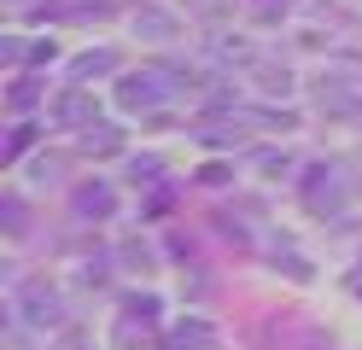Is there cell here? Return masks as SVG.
Instances as JSON below:
<instances>
[{
    "instance_id": "8fae6325",
    "label": "cell",
    "mask_w": 362,
    "mask_h": 350,
    "mask_svg": "<svg viewBox=\"0 0 362 350\" xmlns=\"http://www.w3.org/2000/svg\"><path fill=\"white\" fill-rule=\"evenodd\" d=\"M117 146H123L117 123H94V129H82V152H117Z\"/></svg>"
},
{
    "instance_id": "9a60e30c",
    "label": "cell",
    "mask_w": 362,
    "mask_h": 350,
    "mask_svg": "<svg viewBox=\"0 0 362 350\" xmlns=\"http://www.w3.org/2000/svg\"><path fill=\"white\" fill-rule=\"evenodd\" d=\"M117 257H123V263H152V251H146V245H134V240H129Z\"/></svg>"
},
{
    "instance_id": "52a82bcc",
    "label": "cell",
    "mask_w": 362,
    "mask_h": 350,
    "mask_svg": "<svg viewBox=\"0 0 362 350\" xmlns=\"http://www.w3.org/2000/svg\"><path fill=\"white\" fill-rule=\"evenodd\" d=\"M105 70H117V53H111V47H94V53H76L71 59V82L88 88V76H105Z\"/></svg>"
},
{
    "instance_id": "3957f363",
    "label": "cell",
    "mask_w": 362,
    "mask_h": 350,
    "mask_svg": "<svg viewBox=\"0 0 362 350\" xmlns=\"http://www.w3.org/2000/svg\"><path fill=\"white\" fill-rule=\"evenodd\" d=\"M164 100H170L164 70H129V76L117 82V105H123V111H158Z\"/></svg>"
},
{
    "instance_id": "4fadbf2b",
    "label": "cell",
    "mask_w": 362,
    "mask_h": 350,
    "mask_svg": "<svg viewBox=\"0 0 362 350\" xmlns=\"http://www.w3.org/2000/svg\"><path fill=\"white\" fill-rule=\"evenodd\" d=\"M41 93H47V88H41L35 76H18V82L6 88V105H12V111H30V105L41 100Z\"/></svg>"
},
{
    "instance_id": "9c48e42d",
    "label": "cell",
    "mask_w": 362,
    "mask_h": 350,
    "mask_svg": "<svg viewBox=\"0 0 362 350\" xmlns=\"http://www.w3.org/2000/svg\"><path fill=\"white\" fill-rule=\"evenodd\" d=\"M211 344H216V333L205 321H175L170 327V350H211Z\"/></svg>"
},
{
    "instance_id": "5bb4252c",
    "label": "cell",
    "mask_w": 362,
    "mask_h": 350,
    "mask_svg": "<svg viewBox=\"0 0 362 350\" xmlns=\"http://www.w3.org/2000/svg\"><path fill=\"white\" fill-rule=\"evenodd\" d=\"M6 228L24 233V204H18V199H6Z\"/></svg>"
},
{
    "instance_id": "6da1fadb",
    "label": "cell",
    "mask_w": 362,
    "mask_h": 350,
    "mask_svg": "<svg viewBox=\"0 0 362 350\" xmlns=\"http://www.w3.org/2000/svg\"><path fill=\"white\" fill-rule=\"evenodd\" d=\"M298 199L315 216H333V210H345V199H351V175L339 170V163H310L304 181H298Z\"/></svg>"
},
{
    "instance_id": "30bf717a",
    "label": "cell",
    "mask_w": 362,
    "mask_h": 350,
    "mask_svg": "<svg viewBox=\"0 0 362 350\" xmlns=\"http://www.w3.org/2000/svg\"><path fill=\"white\" fill-rule=\"evenodd\" d=\"M117 350H152V321L123 315V321H117Z\"/></svg>"
},
{
    "instance_id": "277c9868",
    "label": "cell",
    "mask_w": 362,
    "mask_h": 350,
    "mask_svg": "<svg viewBox=\"0 0 362 350\" xmlns=\"http://www.w3.org/2000/svg\"><path fill=\"white\" fill-rule=\"evenodd\" d=\"M18 315H24L30 327H53L64 315V303H59V292L47 286V280H24V286H18Z\"/></svg>"
},
{
    "instance_id": "7c38bea8",
    "label": "cell",
    "mask_w": 362,
    "mask_h": 350,
    "mask_svg": "<svg viewBox=\"0 0 362 350\" xmlns=\"http://www.w3.org/2000/svg\"><path fill=\"white\" fill-rule=\"evenodd\" d=\"M257 88L269 93V100H286V93H292V70H286V64H281V70H275V64H257Z\"/></svg>"
},
{
    "instance_id": "5b68a950",
    "label": "cell",
    "mask_w": 362,
    "mask_h": 350,
    "mask_svg": "<svg viewBox=\"0 0 362 350\" xmlns=\"http://www.w3.org/2000/svg\"><path fill=\"white\" fill-rule=\"evenodd\" d=\"M322 111L327 117H362V93L351 88V76H322Z\"/></svg>"
},
{
    "instance_id": "8992f818",
    "label": "cell",
    "mask_w": 362,
    "mask_h": 350,
    "mask_svg": "<svg viewBox=\"0 0 362 350\" xmlns=\"http://www.w3.org/2000/svg\"><path fill=\"white\" fill-rule=\"evenodd\" d=\"M129 23H134V35H146V41H170V35H181V18L164 12V6H141Z\"/></svg>"
},
{
    "instance_id": "ba28073f",
    "label": "cell",
    "mask_w": 362,
    "mask_h": 350,
    "mask_svg": "<svg viewBox=\"0 0 362 350\" xmlns=\"http://www.w3.org/2000/svg\"><path fill=\"white\" fill-rule=\"evenodd\" d=\"M76 210L82 216H111V210H117V193H111L105 181H88V187H76Z\"/></svg>"
},
{
    "instance_id": "7a4b0ae2",
    "label": "cell",
    "mask_w": 362,
    "mask_h": 350,
    "mask_svg": "<svg viewBox=\"0 0 362 350\" xmlns=\"http://www.w3.org/2000/svg\"><path fill=\"white\" fill-rule=\"evenodd\" d=\"M100 100H94V88H82V82H64L53 100H47V123L53 129H94L100 123Z\"/></svg>"
},
{
    "instance_id": "2e32d148",
    "label": "cell",
    "mask_w": 362,
    "mask_h": 350,
    "mask_svg": "<svg viewBox=\"0 0 362 350\" xmlns=\"http://www.w3.org/2000/svg\"><path fill=\"white\" fill-rule=\"evenodd\" d=\"M351 292H356V298H362V269H356V274H351Z\"/></svg>"
}]
</instances>
